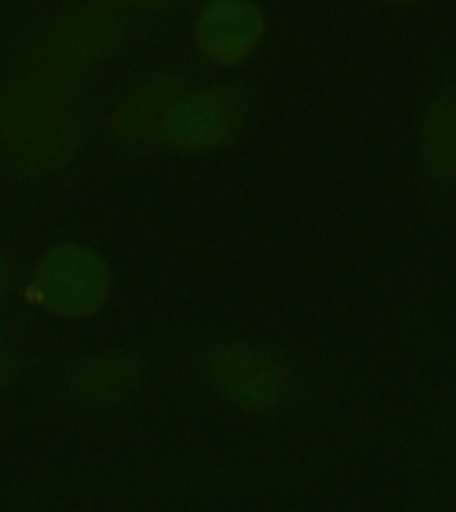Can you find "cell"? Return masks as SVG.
Here are the masks:
<instances>
[{"label": "cell", "mask_w": 456, "mask_h": 512, "mask_svg": "<svg viewBox=\"0 0 456 512\" xmlns=\"http://www.w3.org/2000/svg\"><path fill=\"white\" fill-rule=\"evenodd\" d=\"M246 115V96L232 80H214L182 94L168 104L155 139L174 152H208L230 142Z\"/></svg>", "instance_id": "cell-3"}, {"label": "cell", "mask_w": 456, "mask_h": 512, "mask_svg": "<svg viewBox=\"0 0 456 512\" xmlns=\"http://www.w3.org/2000/svg\"><path fill=\"white\" fill-rule=\"evenodd\" d=\"M80 142L83 123L70 102L8 126L3 158L19 176H51L75 158Z\"/></svg>", "instance_id": "cell-4"}, {"label": "cell", "mask_w": 456, "mask_h": 512, "mask_svg": "<svg viewBox=\"0 0 456 512\" xmlns=\"http://www.w3.org/2000/svg\"><path fill=\"white\" fill-rule=\"evenodd\" d=\"M16 371H19V350H16L14 339L0 328V390L11 384Z\"/></svg>", "instance_id": "cell-10"}, {"label": "cell", "mask_w": 456, "mask_h": 512, "mask_svg": "<svg viewBox=\"0 0 456 512\" xmlns=\"http://www.w3.org/2000/svg\"><path fill=\"white\" fill-rule=\"evenodd\" d=\"M126 38V19L118 8L91 3L67 8L48 32L40 54L51 56L70 70L83 72L94 64L110 62L126 46Z\"/></svg>", "instance_id": "cell-5"}, {"label": "cell", "mask_w": 456, "mask_h": 512, "mask_svg": "<svg viewBox=\"0 0 456 512\" xmlns=\"http://www.w3.org/2000/svg\"><path fill=\"white\" fill-rule=\"evenodd\" d=\"M267 19L248 0H211L192 19V43L198 54L219 67L246 62L262 43Z\"/></svg>", "instance_id": "cell-6"}, {"label": "cell", "mask_w": 456, "mask_h": 512, "mask_svg": "<svg viewBox=\"0 0 456 512\" xmlns=\"http://www.w3.org/2000/svg\"><path fill=\"white\" fill-rule=\"evenodd\" d=\"M208 382L230 406L248 414L278 411L294 390L288 360L256 339H222L208 350Z\"/></svg>", "instance_id": "cell-2"}, {"label": "cell", "mask_w": 456, "mask_h": 512, "mask_svg": "<svg viewBox=\"0 0 456 512\" xmlns=\"http://www.w3.org/2000/svg\"><path fill=\"white\" fill-rule=\"evenodd\" d=\"M0 134H3V118H0Z\"/></svg>", "instance_id": "cell-12"}, {"label": "cell", "mask_w": 456, "mask_h": 512, "mask_svg": "<svg viewBox=\"0 0 456 512\" xmlns=\"http://www.w3.org/2000/svg\"><path fill=\"white\" fill-rule=\"evenodd\" d=\"M422 160L432 182L456 179V88H440L430 96L419 123Z\"/></svg>", "instance_id": "cell-9"}, {"label": "cell", "mask_w": 456, "mask_h": 512, "mask_svg": "<svg viewBox=\"0 0 456 512\" xmlns=\"http://www.w3.org/2000/svg\"><path fill=\"white\" fill-rule=\"evenodd\" d=\"M182 75L176 70H155L136 80L123 99L115 104L110 115V134L118 142H136L144 136H155L160 118L166 115L168 104L182 94Z\"/></svg>", "instance_id": "cell-7"}, {"label": "cell", "mask_w": 456, "mask_h": 512, "mask_svg": "<svg viewBox=\"0 0 456 512\" xmlns=\"http://www.w3.org/2000/svg\"><path fill=\"white\" fill-rule=\"evenodd\" d=\"M112 291V270L96 248L62 240L38 256L30 272L32 302L62 320L94 318Z\"/></svg>", "instance_id": "cell-1"}, {"label": "cell", "mask_w": 456, "mask_h": 512, "mask_svg": "<svg viewBox=\"0 0 456 512\" xmlns=\"http://www.w3.org/2000/svg\"><path fill=\"white\" fill-rule=\"evenodd\" d=\"M14 288V262L3 246H0V304L6 302V296Z\"/></svg>", "instance_id": "cell-11"}, {"label": "cell", "mask_w": 456, "mask_h": 512, "mask_svg": "<svg viewBox=\"0 0 456 512\" xmlns=\"http://www.w3.org/2000/svg\"><path fill=\"white\" fill-rule=\"evenodd\" d=\"M142 376V366L128 352H102L83 360L72 376V398L83 408H104L126 398Z\"/></svg>", "instance_id": "cell-8"}]
</instances>
